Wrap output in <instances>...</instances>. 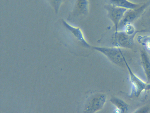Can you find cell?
Masks as SVG:
<instances>
[{
    "instance_id": "obj_1",
    "label": "cell",
    "mask_w": 150,
    "mask_h": 113,
    "mask_svg": "<svg viewBox=\"0 0 150 113\" xmlns=\"http://www.w3.org/2000/svg\"><path fill=\"white\" fill-rule=\"evenodd\" d=\"M135 34L129 35L123 31H115L110 39L113 47L122 48H131L134 44V39Z\"/></svg>"
},
{
    "instance_id": "obj_2",
    "label": "cell",
    "mask_w": 150,
    "mask_h": 113,
    "mask_svg": "<svg viewBox=\"0 0 150 113\" xmlns=\"http://www.w3.org/2000/svg\"><path fill=\"white\" fill-rule=\"evenodd\" d=\"M94 49L105 55L114 62L117 64H125V54L122 48L117 47H94Z\"/></svg>"
},
{
    "instance_id": "obj_3",
    "label": "cell",
    "mask_w": 150,
    "mask_h": 113,
    "mask_svg": "<svg viewBox=\"0 0 150 113\" xmlns=\"http://www.w3.org/2000/svg\"><path fill=\"white\" fill-rule=\"evenodd\" d=\"M125 65L129 74L130 81L132 85V94L136 97H139L144 91L150 90V83H146L137 77L132 71L126 61Z\"/></svg>"
},
{
    "instance_id": "obj_4",
    "label": "cell",
    "mask_w": 150,
    "mask_h": 113,
    "mask_svg": "<svg viewBox=\"0 0 150 113\" xmlns=\"http://www.w3.org/2000/svg\"><path fill=\"white\" fill-rule=\"evenodd\" d=\"M148 3L134 9H127L125 13L118 26V31H122L124 27L139 16L146 7Z\"/></svg>"
},
{
    "instance_id": "obj_5",
    "label": "cell",
    "mask_w": 150,
    "mask_h": 113,
    "mask_svg": "<svg viewBox=\"0 0 150 113\" xmlns=\"http://www.w3.org/2000/svg\"><path fill=\"white\" fill-rule=\"evenodd\" d=\"M104 7L108 12V17L114 24L115 31H117L119 23L127 9L110 4L105 5Z\"/></svg>"
},
{
    "instance_id": "obj_6",
    "label": "cell",
    "mask_w": 150,
    "mask_h": 113,
    "mask_svg": "<svg viewBox=\"0 0 150 113\" xmlns=\"http://www.w3.org/2000/svg\"><path fill=\"white\" fill-rule=\"evenodd\" d=\"M64 24L74 37L77 40L80 41L85 46L87 47L90 46L89 44L86 40L83 33L79 28L72 26L65 21H64Z\"/></svg>"
},
{
    "instance_id": "obj_7",
    "label": "cell",
    "mask_w": 150,
    "mask_h": 113,
    "mask_svg": "<svg viewBox=\"0 0 150 113\" xmlns=\"http://www.w3.org/2000/svg\"><path fill=\"white\" fill-rule=\"evenodd\" d=\"M93 98L87 104L86 111H95L101 108L105 102V98L104 96L98 95Z\"/></svg>"
},
{
    "instance_id": "obj_8",
    "label": "cell",
    "mask_w": 150,
    "mask_h": 113,
    "mask_svg": "<svg viewBox=\"0 0 150 113\" xmlns=\"http://www.w3.org/2000/svg\"><path fill=\"white\" fill-rule=\"evenodd\" d=\"M110 4L116 6L127 9H134L139 6L140 5L134 3L128 0H110Z\"/></svg>"
},
{
    "instance_id": "obj_9",
    "label": "cell",
    "mask_w": 150,
    "mask_h": 113,
    "mask_svg": "<svg viewBox=\"0 0 150 113\" xmlns=\"http://www.w3.org/2000/svg\"><path fill=\"white\" fill-rule=\"evenodd\" d=\"M141 63L148 81L150 80V61L146 54L144 51L140 54Z\"/></svg>"
},
{
    "instance_id": "obj_10",
    "label": "cell",
    "mask_w": 150,
    "mask_h": 113,
    "mask_svg": "<svg viewBox=\"0 0 150 113\" xmlns=\"http://www.w3.org/2000/svg\"><path fill=\"white\" fill-rule=\"evenodd\" d=\"M74 9L76 12L81 14L86 15L88 12V0H76Z\"/></svg>"
},
{
    "instance_id": "obj_11",
    "label": "cell",
    "mask_w": 150,
    "mask_h": 113,
    "mask_svg": "<svg viewBox=\"0 0 150 113\" xmlns=\"http://www.w3.org/2000/svg\"><path fill=\"white\" fill-rule=\"evenodd\" d=\"M112 102L118 109L122 112H125L128 111L129 108V105L123 100L115 98L112 100Z\"/></svg>"
},
{
    "instance_id": "obj_12",
    "label": "cell",
    "mask_w": 150,
    "mask_h": 113,
    "mask_svg": "<svg viewBox=\"0 0 150 113\" xmlns=\"http://www.w3.org/2000/svg\"><path fill=\"white\" fill-rule=\"evenodd\" d=\"M122 31H124L127 34L130 36L136 34L137 33L134 26L131 24H128L125 26Z\"/></svg>"
},
{
    "instance_id": "obj_13",
    "label": "cell",
    "mask_w": 150,
    "mask_h": 113,
    "mask_svg": "<svg viewBox=\"0 0 150 113\" xmlns=\"http://www.w3.org/2000/svg\"><path fill=\"white\" fill-rule=\"evenodd\" d=\"M143 43L147 49L150 50V37L145 38L143 40Z\"/></svg>"
},
{
    "instance_id": "obj_14",
    "label": "cell",
    "mask_w": 150,
    "mask_h": 113,
    "mask_svg": "<svg viewBox=\"0 0 150 113\" xmlns=\"http://www.w3.org/2000/svg\"><path fill=\"white\" fill-rule=\"evenodd\" d=\"M55 2V4L57 6L59 7V6L61 4L63 0H53Z\"/></svg>"
}]
</instances>
